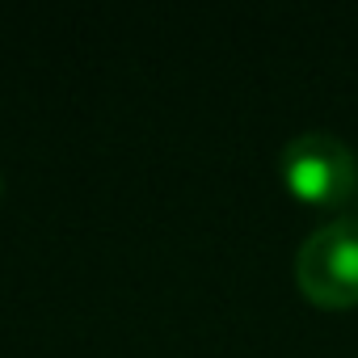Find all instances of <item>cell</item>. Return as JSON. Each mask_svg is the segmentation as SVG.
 <instances>
[{
    "instance_id": "cell-1",
    "label": "cell",
    "mask_w": 358,
    "mask_h": 358,
    "mask_svg": "<svg viewBox=\"0 0 358 358\" xmlns=\"http://www.w3.org/2000/svg\"><path fill=\"white\" fill-rule=\"evenodd\" d=\"M282 186L320 211H337L358 194V156L333 131H299L282 143L278 156Z\"/></svg>"
},
{
    "instance_id": "cell-2",
    "label": "cell",
    "mask_w": 358,
    "mask_h": 358,
    "mask_svg": "<svg viewBox=\"0 0 358 358\" xmlns=\"http://www.w3.org/2000/svg\"><path fill=\"white\" fill-rule=\"evenodd\" d=\"M295 278L324 308L358 303V215H337L312 228L295 253Z\"/></svg>"
},
{
    "instance_id": "cell-3",
    "label": "cell",
    "mask_w": 358,
    "mask_h": 358,
    "mask_svg": "<svg viewBox=\"0 0 358 358\" xmlns=\"http://www.w3.org/2000/svg\"><path fill=\"white\" fill-rule=\"evenodd\" d=\"M0 190H5V182H0Z\"/></svg>"
}]
</instances>
